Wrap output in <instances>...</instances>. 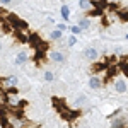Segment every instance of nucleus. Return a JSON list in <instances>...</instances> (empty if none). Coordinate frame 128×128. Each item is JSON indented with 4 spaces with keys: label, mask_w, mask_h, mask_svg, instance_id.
Masks as SVG:
<instances>
[{
    "label": "nucleus",
    "mask_w": 128,
    "mask_h": 128,
    "mask_svg": "<svg viewBox=\"0 0 128 128\" xmlns=\"http://www.w3.org/2000/svg\"><path fill=\"white\" fill-rule=\"evenodd\" d=\"M126 40H128V34H126Z\"/></svg>",
    "instance_id": "nucleus-19"
},
{
    "label": "nucleus",
    "mask_w": 128,
    "mask_h": 128,
    "mask_svg": "<svg viewBox=\"0 0 128 128\" xmlns=\"http://www.w3.org/2000/svg\"><path fill=\"white\" fill-rule=\"evenodd\" d=\"M60 12H62V17H63V20H68V17H70V7H68V5H63Z\"/></svg>",
    "instance_id": "nucleus-9"
},
{
    "label": "nucleus",
    "mask_w": 128,
    "mask_h": 128,
    "mask_svg": "<svg viewBox=\"0 0 128 128\" xmlns=\"http://www.w3.org/2000/svg\"><path fill=\"white\" fill-rule=\"evenodd\" d=\"M87 102V98L84 96V94H79L77 98H75V106H84Z\"/></svg>",
    "instance_id": "nucleus-11"
},
{
    "label": "nucleus",
    "mask_w": 128,
    "mask_h": 128,
    "mask_svg": "<svg viewBox=\"0 0 128 128\" xmlns=\"http://www.w3.org/2000/svg\"><path fill=\"white\" fill-rule=\"evenodd\" d=\"M84 56L87 60H90V62H96V60L99 58V51L94 46H87V48L84 50Z\"/></svg>",
    "instance_id": "nucleus-1"
},
{
    "label": "nucleus",
    "mask_w": 128,
    "mask_h": 128,
    "mask_svg": "<svg viewBox=\"0 0 128 128\" xmlns=\"http://www.w3.org/2000/svg\"><path fill=\"white\" fill-rule=\"evenodd\" d=\"M101 86H102V80H101V77H98V75H94V77H90L89 79V87L90 89H101Z\"/></svg>",
    "instance_id": "nucleus-4"
},
{
    "label": "nucleus",
    "mask_w": 128,
    "mask_h": 128,
    "mask_svg": "<svg viewBox=\"0 0 128 128\" xmlns=\"http://www.w3.org/2000/svg\"><path fill=\"white\" fill-rule=\"evenodd\" d=\"M48 58L51 60V62H55V63H63V62H65V55H63L62 51H50Z\"/></svg>",
    "instance_id": "nucleus-2"
},
{
    "label": "nucleus",
    "mask_w": 128,
    "mask_h": 128,
    "mask_svg": "<svg viewBox=\"0 0 128 128\" xmlns=\"http://www.w3.org/2000/svg\"><path fill=\"white\" fill-rule=\"evenodd\" d=\"M56 29H58L60 32H63V31H67V24H58V26H56Z\"/></svg>",
    "instance_id": "nucleus-18"
},
{
    "label": "nucleus",
    "mask_w": 128,
    "mask_h": 128,
    "mask_svg": "<svg viewBox=\"0 0 128 128\" xmlns=\"http://www.w3.org/2000/svg\"><path fill=\"white\" fill-rule=\"evenodd\" d=\"M123 123H125V121H123L121 118L113 120V121H111V128H123Z\"/></svg>",
    "instance_id": "nucleus-13"
},
{
    "label": "nucleus",
    "mask_w": 128,
    "mask_h": 128,
    "mask_svg": "<svg viewBox=\"0 0 128 128\" xmlns=\"http://www.w3.org/2000/svg\"><path fill=\"white\" fill-rule=\"evenodd\" d=\"M9 20L12 22L14 28H26V22H22V20H20L19 17H16L14 14H10V16H9Z\"/></svg>",
    "instance_id": "nucleus-6"
},
{
    "label": "nucleus",
    "mask_w": 128,
    "mask_h": 128,
    "mask_svg": "<svg viewBox=\"0 0 128 128\" xmlns=\"http://www.w3.org/2000/svg\"><path fill=\"white\" fill-rule=\"evenodd\" d=\"M60 38H62V32H60L58 29H55V31H51V32H50V40L56 41V40H60Z\"/></svg>",
    "instance_id": "nucleus-14"
},
{
    "label": "nucleus",
    "mask_w": 128,
    "mask_h": 128,
    "mask_svg": "<svg viewBox=\"0 0 128 128\" xmlns=\"http://www.w3.org/2000/svg\"><path fill=\"white\" fill-rule=\"evenodd\" d=\"M75 43H77V36H70V38H68V43H67V44H68V46H74Z\"/></svg>",
    "instance_id": "nucleus-17"
},
{
    "label": "nucleus",
    "mask_w": 128,
    "mask_h": 128,
    "mask_svg": "<svg viewBox=\"0 0 128 128\" xmlns=\"http://www.w3.org/2000/svg\"><path fill=\"white\" fill-rule=\"evenodd\" d=\"M126 89H128V86H126V82H125L123 79H118L116 82H114V90H116L118 94H125Z\"/></svg>",
    "instance_id": "nucleus-3"
},
{
    "label": "nucleus",
    "mask_w": 128,
    "mask_h": 128,
    "mask_svg": "<svg viewBox=\"0 0 128 128\" xmlns=\"http://www.w3.org/2000/svg\"><path fill=\"white\" fill-rule=\"evenodd\" d=\"M17 82H19V79H17L16 75H10V77L5 79V86H7V87H16V86H17Z\"/></svg>",
    "instance_id": "nucleus-7"
},
{
    "label": "nucleus",
    "mask_w": 128,
    "mask_h": 128,
    "mask_svg": "<svg viewBox=\"0 0 128 128\" xmlns=\"http://www.w3.org/2000/svg\"><path fill=\"white\" fill-rule=\"evenodd\" d=\"M28 60H29V56H28L26 51H19V53L16 55V63H17V65H24Z\"/></svg>",
    "instance_id": "nucleus-5"
},
{
    "label": "nucleus",
    "mask_w": 128,
    "mask_h": 128,
    "mask_svg": "<svg viewBox=\"0 0 128 128\" xmlns=\"http://www.w3.org/2000/svg\"><path fill=\"white\" fill-rule=\"evenodd\" d=\"M5 101H7V104H10V106H19L20 104V99H17V96H7Z\"/></svg>",
    "instance_id": "nucleus-8"
},
{
    "label": "nucleus",
    "mask_w": 128,
    "mask_h": 128,
    "mask_svg": "<svg viewBox=\"0 0 128 128\" xmlns=\"http://www.w3.org/2000/svg\"><path fill=\"white\" fill-rule=\"evenodd\" d=\"M70 31H72V32H74V36H75V34H80V31H82V29L75 24V26H72V28H70Z\"/></svg>",
    "instance_id": "nucleus-16"
},
{
    "label": "nucleus",
    "mask_w": 128,
    "mask_h": 128,
    "mask_svg": "<svg viewBox=\"0 0 128 128\" xmlns=\"http://www.w3.org/2000/svg\"><path fill=\"white\" fill-rule=\"evenodd\" d=\"M79 7L82 10H89V12H90V9H92V2H84V0H82V2H79Z\"/></svg>",
    "instance_id": "nucleus-12"
},
{
    "label": "nucleus",
    "mask_w": 128,
    "mask_h": 128,
    "mask_svg": "<svg viewBox=\"0 0 128 128\" xmlns=\"http://www.w3.org/2000/svg\"><path fill=\"white\" fill-rule=\"evenodd\" d=\"M77 26H79L80 29H87V28H90V20L84 17V19H80L79 22H77Z\"/></svg>",
    "instance_id": "nucleus-10"
},
{
    "label": "nucleus",
    "mask_w": 128,
    "mask_h": 128,
    "mask_svg": "<svg viewBox=\"0 0 128 128\" xmlns=\"http://www.w3.org/2000/svg\"><path fill=\"white\" fill-rule=\"evenodd\" d=\"M53 79H55V74H53L51 70H46V72H44V80H46V82H51Z\"/></svg>",
    "instance_id": "nucleus-15"
}]
</instances>
